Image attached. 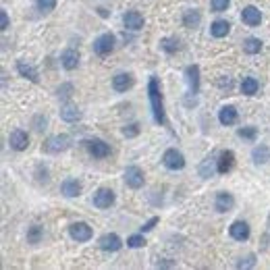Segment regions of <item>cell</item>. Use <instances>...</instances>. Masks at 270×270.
<instances>
[{
    "instance_id": "cell-1",
    "label": "cell",
    "mask_w": 270,
    "mask_h": 270,
    "mask_svg": "<svg viewBox=\"0 0 270 270\" xmlns=\"http://www.w3.org/2000/svg\"><path fill=\"white\" fill-rule=\"evenodd\" d=\"M148 98H150V104H152V112H154V121L158 125H167L164 104H162V91H160V81L156 77H150V81H148Z\"/></svg>"
},
{
    "instance_id": "cell-2",
    "label": "cell",
    "mask_w": 270,
    "mask_h": 270,
    "mask_svg": "<svg viewBox=\"0 0 270 270\" xmlns=\"http://www.w3.org/2000/svg\"><path fill=\"white\" fill-rule=\"evenodd\" d=\"M69 146H71V137L69 135H52L44 142L42 150L46 152V154H61V152H65Z\"/></svg>"
},
{
    "instance_id": "cell-3",
    "label": "cell",
    "mask_w": 270,
    "mask_h": 270,
    "mask_svg": "<svg viewBox=\"0 0 270 270\" xmlns=\"http://www.w3.org/2000/svg\"><path fill=\"white\" fill-rule=\"evenodd\" d=\"M162 164L169 171H181L185 167V156L181 154L177 148H169L167 152H164V156H162Z\"/></svg>"
},
{
    "instance_id": "cell-4",
    "label": "cell",
    "mask_w": 270,
    "mask_h": 270,
    "mask_svg": "<svg viewBox=\"0 0 270 270\" xmlns=\"http://www.w3.org/2000/svg\"><path fill=\"white\" fill-rule=\"evenodd\" d=\"M69 235H71V239L77 241V243H86L91 239V227L88 225V222H73L71 227H69Z\"/></svg>"
},
{
    "instance_id": "cell-5",
    "label": "cell",
    "mask_w": 270,
    "mask_h": 270,
    "mask_svg": "<svg viewBox=\"0 0 270 270\" xmlns=\"http://www.w3.org/2000/svg\"><path fill=\"white\" fill-rule=\"evenodd\" d=\"M114 42H116V38L112 36V33H102V36H98L96 40H93V52L100 54V56H106L114 50Z\"/></svg>"
},
{
    "instance_id": "cell-6",
    "label": "cell",
    "mask_w": 270,
    "mask_h": 270,
    "mask_svg": "<svg viewBox=\"0 0 270 270\" xmlns=\"http://www.w3.org/2000/svg\"><path fill=\"white\" fill-rule=\"evenodd\" d=\"M146 177H144V171L139 167H127L125 169V183L131 187V189H139L144 185Z\"/></svg>"
},
{
    "instance_id": "cell-7",
    "label": "cell",
    "mask_w": 270,
    "mask_h": 270,
    "mask_svg": "<svg viewBox=\"0 0 270 270\" xmlns=\"http://www.w3.org/2000/svg\"><path fill=\"white\" fill-rule=\"evenodd\" d=\"M98 245H100V250H104V252H119L123 248V241H121V237L116 233H106V235H102V237H100Z\"/></svg>"
},
{
    "instance_id": "cell-8",
    "label": "cell",
    "mask_w": 270,
    "mask_h": 270,
    "mask_svg": "<svg viewBox=\"0 0 270 270\" xmlns=\"http://www.w3.org/2000/svg\"><path fill=\"white\" fill-rule=\"evenodd\" d=\"M229 235L235 241H248L250 237V225L245 220H235L229 227Z\"/></svg>"
},
{
    "instance_id": "cell-9",
    "label": "cell",
    "mask_w": 270,
    "mask_h": 270,
    "mask_svg": "<svg viewBox=\"0 0 270 270\" xmlns=\"http://www.w3.org/2000/svg\"><path fill=\"white\" fill-rule=\"evenodd\" d=\"M114 204V193L110 191V189H98L96 193H93V206L96 208H100V210H106V208H110Z\"/></svg>"
},
{
    "instance_id": "cell-10",
    "label": "cell",
    "mask_w": 270,
    "mask_h": 270,
    "mask_svg": "<svg viewBox=\"0 0 270 270\" xmlns=\"http://www.w3.org/2000/svg\"><path fill=\"white\" fill-rule=\"evenodd\" d=\"M8 144H10V148H13V150L23 152V150H27V146H29V137H27L25 131L15 129V131L10 133V137H8Z\"/></svg>"
},
{
    "instance_id": "cell-11",
    "label": "cell",
    "mask_w": 270,
    "mask_h": 270,
    "mask_svg": "<svg viewBox=\"0 0 270 270\" xmlns=\"http://www.w3.org/2000/svg\"><path fill=\"white\" fill-rule=\"evenodd\" d=\"M214 208H216V212H229V210L235 208V197H233L229 191H220V193H216Z\"/></svg>"
},
{
    "instance_id": "cell-12",
    "label": "cell",
    "mask_w": 270,
    "mask_h": 270,
    "mask_svg": "<svg viewBox=\"0 0 270 270\" xmlns=\"http://www.w3.org/2000/svg\"><path fill=\"white\" fill-rule=\"evenodd\" d=\"M241 19H243L245 25L256 27L262 23V13H260V8H256V6H245L241 10Z\"/></svg>"
},
{
    "instance_id": "cell-13",
    "label": "cell",
    "mask_w": 270,
    "mask_h": 270,
    "mask_svg": "<svg viewBox=\"0 0 270 270\" xmlns=\"http://www.w3.org/2000/svg\"><path fill=\"white\" fill-rule=\"evenodd\" d=\"M233 164H235V154L231 150H225V152H220V156L216 160V173L220 175H227L231 169H233Z\"/></svg>"
},
{
    "instance_id": "cell-14",
    "label": "cell",
    "mask_w": 270,
    "mask_h": 270,
    "mask_svg": "<svg viewBox=\"0 0 270 270\" xmlns=\"http://www.w3.org/2000/svg\"><path fill=\"white\" fill-rule=\"evenodd\" d=\"M88 150L93 158H106L110 154V146L106 142H102V139H91V142H88Z\"/></svg>"
},
{
    "instance_id": "cell-15",
    "label": "cell",
    "mask_w": 270,
    "mask_h": 270,
    "mask_svg": "<svg viewBox=\"0 0 270 270\" xmlns=\"http://www.w3.org/2000/svg\"><path fill=\"white\" fill-rule=\"evenodd\" d=\"M123 23H125V27H127V29L137 31V29H142V27H144V17L139 15L137 10H127V13L123 15Z\"/></svg>"
},
{
    "instance_id": "cell-16",
    "label": "cell",
    "mask_w": 270,
    "mask_h": 270,
    "mask_svg": "<svg viewBox=\"0 0 270 270\" xmlns=\"http://www.w3.org/2000/svg\"><path fill=\"white\" fill-rule=\"evenodd\" d=\"M185 75H187V84H189V91L195 96V93L199 91V67L189 65L185 69Z\"/></svg>"
},
{
    "instance_id": "cell-17",
    "label": "cell",
    "mask_w": 270,
    "mask_h": 270,
    "mask_svg": "<svg viewBox=\"0 0 270 270\" xmlns=\"http://www.w3.org/2000/svg\"><path fill=\"white\" fill-rule=\"evenodd\" d=\"M61 63L67 71H73V69H77V65H79V52L75 48H67L61 54Z\"/></svg>"
},
{
    "instance_id": "cell-18",
    "label": "cell",
    "mask_w": 270,
    "mask_h": 270,
    "mask_svg": "<svg viewBox=\"0 0 270 270\" xmlns=\"http://www.w3.org/2000/svg\"><path fill=\"white\" fill-rule=\"evenodd\" d=\"M218 121L220 125H225V127H231L237 123V108L235 106H222L218 110Z\"/></svg>"
},
{
    "instance_id": "cell-19",
    "label": "cell",
    "mask_w": 270,
    "mask_h": 270,
    "mask_svg": "<svg viewBox=\"0 0 270 270\" xmlns=\"http://www.w3.org/2000/svg\"><path fill=\"white\" fill-rule=\"evenodd\" d=\"M131 86H133V75H129V73H119V75L112 77V88H114L116 91H127Z\"/></svg>"
},
{
    "instance_id": "cell-20",
    "label": "cell",
    "mask_w": 270,
    "mask_h": 270,
    "mask_svg": "<svg viewBox=\"0 0 270 270\" xmlns=\"http://www.w3.org/2000/svg\"><path fill=\"white\" fill-rule=\"evenodd\" d=\"M61 191H63V195H67V197H77V195L81 193V183H79L77 179H65V181L61 183Z\"/></svg>"
},
{
    "instance_id": "cell-21",
    "label": "cell",
    "mask_w": 270,
    "mask_h": 270,
    "mask_svg": "<svg viewBox=\"0 0 270 270\" xmlns=\"http://www.w3.org/2000/svg\"><path fill=\"white\" fill-rule=\"evenodd\" d=\"M229 31H231V23L225 19H216L212 25H210V33H212L214 38H227Z\"/></svg>"
},
{
    "instance_id": "cell-22",
    "label": "cell",
    "mask_w": 270,
    "mask_h": 270,
    "mask_svg": "<svg viewBox=\"0 0 270 270\" xmlns=\"http://www.w3.org/2000/svg\"><path fill=\"white\" fill-rule=\"evenodd\" d=\"M61 119L67 121V123H77L81 119V112L75 104H65V106L61 108Z\"/></svg>"
},
{
    "instance_id": "cell-23",
    "label": "cell",
    "mask_w": 270,
    "mask_h": 270,
    "mask_svg": "<svg viewBox=\"0 0 270 270\" xmlns=\"http://www.w3.org/2000/svg\"><path fill=\"white\" fill-rule=\"evenodd\" d=\"M17 71H19V75H21V77H25V79L33 81V84H38V81H40V75H38L36 69H33L31 65H25L23 61H19V63H17Z\"/></svg>"
},
{
    "instance_id": "cell-24",
    "label": "cell",
    "mask_w": 270,
    "mask_h": 270,
    "mask_svg": "<svg viewBox=\"0 0 270 270\" xmlns=\"http://www.w3.org/2000/svg\"><path fill=\"white\" fill-rule=\"evenodd\" d=\"M258 90H260V84H258L256 77H243V81H241V93L243 96H256Z\"/></svg>"
},
{
    "instance_id": "cell-25",
    "label": "cell",
    "mask_w": 270,
    "mask_h": 270,
    "mask_svg": "<svg viewBox=\"0 0 270 270\" xmlns=\"http://www.w3.org/2000/svg\"><path fill=\"white\" fill-rule=\"evenodd\" d=\"M252 158L256 164H266L270 160V148L268 146H256L252 152Z\"/></svg>"
},
{
    "instance_id": "cell-26",
    "label": "cell",
    "mask_w": 270,
    "mask_h": 270,
    "mask_svg": "<svg viewBox=\"0 0 270 270\" xmlns=\"http://www.w3.org/2000/svg\"><path fill=\"white\" fill-rule=\"evenodd\" d=\"M199 21H202V15H199V10H185V15H183V25L185 27H189V29H193V27H197L199 25Z\"/></svg>"
},
{
    "instance_id": "cell-27",
    "label": "cell",
    "mask_w": 270,
    "mask_h": 270,
    "mask_svg": "<svg viewBox=\"0 0 270 270\" xmlns=\"http://www.w3.org/2000/svg\"><path fill=\"white\" fill-rule=\"evenodd\" d=\"M160 48H162L164 52H169V54H175V52L181 48V44H179L177 38H164V40L160 42Z\"/></svg>"
},
{
    "instance_id": "cell-28",
    "label": "cell",
    "mask_w": 270,
    "mask_h": 270,
    "mask_svg": "<svg viewBox=\"0 0 270 270\" xmlns=\"http://www.w3.org/2000/svg\"><path fill=\"white\" fill-rule=\"evenodd\" d=\"M243 50L248 52V54H258L262 50V42L258 40V38H248L243 42Z\"/></svg>"
},
{
    "instance_id": "cell-29",
    "label": "cell",
    "mask_w": 270,
    "mask_h": 270,
    "mask_svg": "<svg viewBox=\"0 0 270 270\" xmlns=\"http://www.w3.org/2000/svg\"><path fill=\"white\" fill-rule=\"evenodd\" d=\"M237 135L241 139H248V142H256V137H258V129L256 127H241Z\"/></svg>"
},
{
    "instance_id": "cell-30",
    "label": "cell",
    "mask_w": 270,
    "mask_h": 270,
    "mask_svg": "<svg viewBox=\"0 0 270 270\" xmlns=\"http://www.w3.org/2000/svg\"><path fill=\"white\" fill-rule=\"evenodd\" d=\"M40 239H42V227L40 225H33L27 231V241L29 243H40Z\"/></svg>"
},
{
    "instance_id": "cell-31",
    "label": "cell",
    "mask_w": 270,
    "mask_h": 270,
    "mask_svg": "<svg viewBox=\"0 0 270 270\" xmlns=\"http://www.w3.org/2000/svg\"><path fill=\"white\" fill-rule=\"evenodd\" d=\"M212 162H216V160L206 158L202 164H199V175H202V177H212Z\"/></svg>"
},
{
    "instance_id": "cell-32",
    "label": "cell",
    "mask_w": 270,
    "mask_h": 270,
    "mask_svg": "<svg viewBox=\"0 0 270 270\" xmlns=\"http://www.w3.org/2000/svg\"><path fill=\"white\" fill-rule=\"evenodd\" d=\"M127 245H129V248H144V245H146V239H144V233L142 235H131V237H129L127 239Z\"/></svg>"
},
{
    "instance_id": "cell-33",
    "label": "cell",
    "mask_w": 270,
    "mask_h": 270,
    "mask_svg": "<svg viewBox=\"0 0 270 270\" xmlns=\"http://www.w3.org/2000/svg\"><path fill=\"white\" fill-rule=\"evenodd\" d=\"M36 6H38V10H42V13H50V10H54V6H56V0H36Z\"/></svg>"
},
{
    "instance_id": "cell-34",
    "label": "cell",
    "mask_w": 270,
    "mask_h": 270,
    "mask_svg": "<svg viewBox=\"0 0 270 270\" xmlns=\"http://www.w3.org/2000/svg\"><path fill=\"white\" fill-rule=\"evenodd\" d=\"M212 10L214 13H222V10H227L229 8V4H231V0H212Z\"/></svg>"
},
{
    "instance_id": "cell-35",
    "label": "cell",
    "mask_w": 270,
    "mask_h": 270,
    "mask_svg": "<svg viewBox=\"0 0 270 270\" xmlns=\"http://www.w3.org/2000/svg\"><path fill=\"white\" fill-rule=\"evenodd\" d=\"M71 93H73V86L71 84H65V86L58 88V98L69 100V98H71Z\"/></svg>"
},
{
    "instance_id": "cell-36",
    "label": "cell",
    "mask_w": 270,
    "mask_h": 270,
    "mask_svg": "<svg viewBox=\"0 0 270 270\" xmlns=\"http://www.w3.org/2000/svg\"><path fill=\"white\" fill-rule=\"evenodd\" d=\"M123 133H125V137H135V135H139V125H137V123L127 125V127L123 129Z\"/></svg>"
},
{
    "instance_id": "cell-37",
    "label": "cell",
    "mask_w": 270,
    "mask_h": 270,
    "mask_svg": "<svg viewBox=\"0 0 270 270\" xmlns=\"http://www.w3.org/2000/svg\"><path fill=\"white\" fill-rule=\"evenodd\" d=\"M256 264V256L254 254H250L245 260H241V262H237V268H252Z\"/></svg>"
},
{
    "instance_id": "cell-38",
    "label": "cell",
    "mask_w": 270,
    "mask_h": 270,
    "mask_svg": "<svg viewBox=\"0 0 270 270\" xmlns=\"http://www.w3.org/2000/svg\"><path fill=\"white\" fill-rule=\"evenodd\" d=\"M158 222H160V218H158V216H154V218H150V220L146 222V225L142 227V233H148V231H152V229H154V227L158 225Z\"/></svg>"
},
{
    "instance_id": "cell-39",
    "label": "cell",
    "mask_w": 270,
    "mask_h": 270,
    "mask_svg": "<svg viewBox=\"0 0 270 270\" xmlns=\"http://www.w3.org/2000/svg\"><path fill=\"white\" fill-rule=\"evenodd\" d=\"M8 27V15H6V10L2 8V10H0V29H6Z\"/></svg>"
},
{
    "instance_id": "cell-40",
    "label": "cell",
    "mask_w": 270,
    "mask_h": 270,
    "mask_svg": "<svg viewBox=\"0 0 270 270\" xmlns=\"http://www.w3.org/2000/svg\"><path fill=\"white\" fill-rule=\"evenodd\" d=\"M268 237H270V216H268Z\"/></svg>"
}]
</instances>
